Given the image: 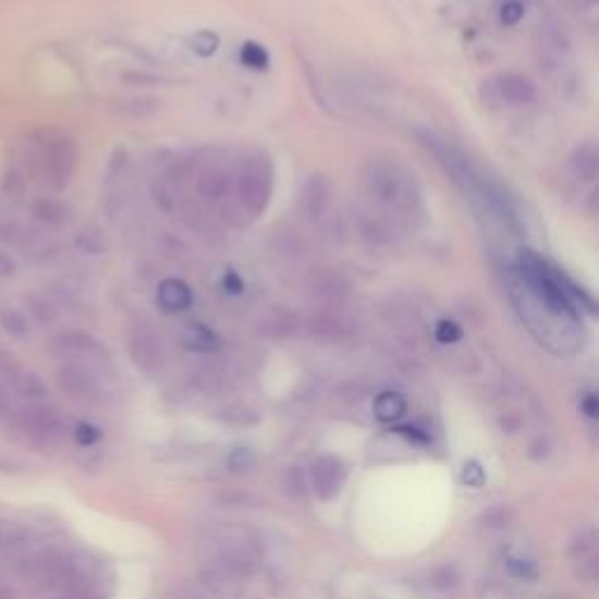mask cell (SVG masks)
I'll list each match as a JSON object with an SVG mask.
<instances>
[{
    "instance_id": "f546056e",
    "label": "cell",
    "mask_w": 599,
    "mask_h": 599,
    "mask_svg": "<svg viewBox=\"0 0 599 599\" xmlns=\"http://www.w3.org/2000/svg\"><path fill=\"white\" fill-rule=\"evenodd\" d=\"M10 415H12V403L8 396V389L0 387V421L10 419Z\"/></svg>"
},
{
    "instance_id": "ffe728a7",
    "label": "cell",
    "mask_w": 599,
    "mask_h": 599,
    "mask_svg": "<svg viewBox=\"0 0 599 599\" xmlns=\"http://www.w3.org/2000/svg\"><path fill=\"white\" fill-rule=\"evenodd\" d=\"M179 342L183 350L195 352V354H213L220 350V338L213 333L209 326H204V323H187L181 330Z\"/></svg>"
},
{
    "instance_id": "44dd1931",
    "label": "cell",
    "mask_w": 599,
    "mask_h": 599,
    "mask_svg": "<svg viewBox=\"0 0 599 599\" xmlns=\"http://www.w3.org/2000/svg\"><path fill=\"white\" fill-rule=\"evenodd\" d=\"M372 413L380 421L393 424L407 413V403H405V399L401 396V393H396V391H382L380 396H377L375 403H372Z\"/></svg>"
},
{
    "instance_id": "1f68e13d",
    "label": "cell",
    "mask_w": 599,
    "mask_h": 599,
    "mask_svg": "<svg viewBox=\"0 0 599 599\" xmlns=\"http://www.w3.org/2000/svg\"><path fill=\"white\" fill-rule=\"evenodd\" d=\"M583 413H586L590 419H595L597 417V399L595 396H588L586 401H583Z\"/></svg>"
},
{
    "instance_id": "8992f818",
    "label": "cell",
    "mask_w": 599,
    "mask_h": 599,
    "mask_svg": "<svg viewBox=\"0 0 599 599\" xmlns=\"http://www.w3.org/2000/svg\"><path fill=\"white\" fill-rule=\"evenodd\" d=\"M50 350L57 358L66 360L73 366H101L108 360V352L99 340H94L87 333H61L52 340Z\"/></svg>"
},
{
    "instance_id": "d4e9b609",
    "label": "cell",
    "mask_w": 599,
    "mask_h": 599,
    "mask_svg": "<svg viewBox=\"0 0 599 599\" xmlns=\"http://www.w3.org/2000/svg\"><path fill=\"white\" fill-rule=\"evenodd\" d=\"M191 50L197 57H211V54H216V50H218V36L213 34V30H199V34H195L191 38Z\"/></svg>"
},
{
    "instance_id": "f1b7e54d",
    "label": "cell",
    "mask_w": 599,
    "mask_h": 599,
    "mask_svg": "<svg viewBox=\"0 0 599 599\" xmlns=\"http://www.w3.org/2000/svg\"><path fill=\"white\" fill-rule=\"evenodd\" d=\"M523 17H525V5L517 3V0H509V3L501 8V24L503 26H515Z\"/></svg>"
},
{
    "instance_id": "d6a6232c",
    "label": "cell",
    "mask_w": 599,
    "mask_h": 599,
    "mask_svg": "<svg viewBox=\"0 0 599 599\" xmlns=\"http://www.w3.org/2000/svg\"><path fill=\"white\" fill-rule=\"evenodd\" d=\"M50 599H101L97 592H75V595H54Z\"/></svg>"
},
{
    "instance_id": "2e32d148",
    "label": "cell",
    "mask_w": 599,
    "mask_h": 599,
    "mask_svg": "<svg viewBox=\"0 0 599 599\" xmlns=\"http://www.w3.org/2000/svg\"><path fill=\"white\" fill-rule=\"evenodd\" d=\"M307 333L319 340H344L354 333V323L344 309H314L307 319Z\"/></svg>"
},
{
    "instance_id": "9c48e42d",
    "label": "cell",
    "mask_w": 599,
    "mask_h": 599,
    "mask_svg": "<svg viewBox=\"0 0 599 599\" xmlns=\"http://www.w3.org/2000/svg\"><path fill=\"white\" fill-rule=\"evenodd\" d=\"M57 382H59L61 391H64L69 399H73L77 403L97 405V403L106 401V391H103L101 382L97 380V375L91 372V368L66 364L59 370Z\"/></svg>"
},
{
    "instance_id": "ac0fdd59",
    "label": "cell",
    "mask_w": 599,
    "mask_h": 599,
    "mask_svg": "<svg viewBox=\"0 0 599 599\" xmlns=\"http://www.w3.org/2000/svg\"><path fill=\"white\" fill-rule=\"evenodd\" d=\"M300 326H303V321H300L295 311L286 307H270L258 319V333L270 340H286L297 333Z\"/></svg>"
},
{
    "instance_id": "603a6c76",
    "label": "cell",
    "mask_w": 599,
    "mask_h": 599,
    "mask_svg": "<svg viewBox=\"0 0 599 599\" xmlns=\"http://www.w3.org/2000/svg\"><path fill=\"white\" fill-rule=\"evenodd\" d=\"M256 464H258V456L254 450H248V448H236L228 456V466L232 473H248L256 468Z\"/></svg>"
},
{
    "instance_id": "7402d4cb",
    "label": "cell",
    "mask_w": 599,
    "mask_h": 599,
    "mask_svg": "<svg viewBox=\"0 0 599 599\" xmlns=\"http://www.w3.org/2000/svg\"><path fill=\"white\" fill-rule=\"evenodd\" d=\"M574 176L580 179V181H595L597 179V169H599V162H597V148L592 144H586L580 146L574 155H572V162H570Z\"/></svg>"
},
{
    "instance_id": "277c9868",
    "label": "cell",
    "mask_w": 599,
    "mask_h": 599,
    "mask_svg": "<svg viewBox=\"0 0 599 599\" xmlns=\"http://www.w3.org/2000/svg\"><path fill=\"white\" fill-rule=\"evenodd\" d=\"M8 429L20 443L38 452H47L54 450L64 440L66 419L59 415L57 407L36 401L12 413L8 419Z\"/></svg>"
},
{
    "instance_id": "30bf717a",
    "label": "cell",
    "mask_w": 599,
    "mask_h": 599,
    "mask_svg": "<svg viewBox=\"0 0 599 599\" xmlns=\"http://www.w3.org/2000/svg\"><path fill=\"white\" fill-rule=\"evenodd\" d=\"M570 564L578 580L595 583L599 576V539L595 527H583L570 541Z\"/></svg>"
},
{
    "instance_id": "7a4b0ae2",
    "label": "cell",
    "mask_w": 599,
    "mask_h": 599,
    "mask_svg": "<svg viewBox=\"0 0 599 599\" xmlns=\"http://www.w3.org/2000/svg\"><path fill=\"white\" fill-rule=\"evenodd\" d=\"M364 183L368 197L375 201V207L384 213L393 225L415 228L421 220L424 201L419 185L413 173H409L396 160H370L364 167Z\"/></svg>"
},
{
    "instance_id": "5bb4252c",
    "label": "cell",
    "mask_w": 599,
    "mask_h": 599,
    "mask_svg": "<svg viewBox=\"0 0 599 599\" xmlns=\"http://www.w3.org/2000/svg\"><path fill=\"white\" fill-rule=\"evenodd\" d=\"M490 87V97L497 103H506V106H529L536 101V87L525 75L517 73H501L492 77L490 83H485Z\"/></svg>"
},
{
    "instance_id": "4fadbf2b",
    "label": "cell",
    "mask_w": 599,
    "mask_h": 599,
    "mask_svg": "<svg viewBox=\"0 0 599 599\" xmlns=\"http://www.w3.org/2000/svg\"><path fill=\"white\" fill-rule=\"evenodd\" d=\"M209 566H216V570L244 580V578H248L250 574H254V570H256V555H254V550H250L244 541L225 539V541L218 543L213 562Z\"/></svg>"
},
{
    "instance_id": "52a82bcc",
    "label": "cell",
    "mask_w": 599,
    "mask_h": 599,
    "mask_svg": "<svg viewBox=\"0 0 599 599\" xmlns=\"http://www.w3.org/2000/svg\"><path fill=\"white\" fill-rule=\"evenodd\" d=\"M234 173L230 171L228 162L213 160L211 155L204 157L195 164V191L201 199L223 204L232 195Z\"/></svg>"
},
{
    "instance_id": "e0dca14e",
    "label": "cell",
    "mask_w": 599,
    "mask_h": 599,
    "mask_svg": "<svg viewBox=\"0 0 599 599\" xmlns=\"http://www.w3.org/2000/svg\"><path fill=\"white\" fill-rule=\"evenodd\" d=\"M300 201H303V211L314 223H321V220L328 218L330 209H333V185L326 176H311L303 185V195H300Z\"/></svg>"
},
{
    "instance_id": "ba28073f",
    "label": "cell",
    "mask_w": 599,
    "mask_h": 599,
    "mask_svg": "<svg viewBox=\"0 0 599 599\" xmlns=\"http://www.w3.org/2000/svg\"><path fill=\"white\" fill-rule=\"evenodd\" d=\"M352 295V283L335 270L314 272L307 281V297L319 309H342Z\"/></svg>"
},
{
    "instance_id": "4316f807",
    "label": "cell",
    "mask_w": 599,
    "mask_h": 599,
    "mask_svg": "<svg viewBox=\"0 0 599 599\" xmlns=\"http://www.w3.org/2000/svg\"><path fill=\"white\" fill-rule=\"evenodd\" d=\"M436 340L440 344H454V342H460L462 340V328L456 326L454 321H440L436 326Z\"/></svg>"
},
{
    "instance_id": "5b68a950",
    "label": "cell",
    "mask_w": 599,
    "mask_h": 599,
    "mask_svg": "<svg viewBox=\"0 0 599 599\" xmlns=\"http://www.w3.org/2000/svg\"><path fill=\"white\" fill-rule=\"evenodd\" d=\"M36 160L40 164L42 179L61 191V187L69 185L77 167V146L66 134L45 130L36 140Z\"/></svg>"
},
{
    "instance_id": "3957f363",
    "label": "cell",
    "mask_w": 599,
    "mask_h": 599,
    "mask_svg": "<svg viewBox=\"0 0 599 599\" xmlns=\"http://www.w3.org/2000/svg\"><path fill=\"white\" fill-rule=\"evenodd\" d=\"M274 191V164L270 155L250 150L234 176V204L236 216H244V223L265 213Z\"/></svg>"
},
{
    "instance_id": "8fae6325",
    "label": "cell",
    "mask_w": 599,
    "mask_h": 599,
    "mask_svg": "<svg viewBox=\"0 0 599 599\" xmlns=\"http://www.w3.org/2000/svg\"><path fill=\"white\" fill-rule=\"evenodd\" d=\"M130 356L138 370L155 377L167 368V350L162 340L152 330H136L130 338Z\"/></svg>"
},
{
    "instance_id": "d6986e66",
    "label": "cell",
    "mask_w": 599,
    "mask_h": 599,
    "mask_svg": "<svg viewBox=\"0 0 599 599\" xmlns=\"http://www.w3.org/2000/svg\"><path fill=\"white\" fill-rule=\"evenodd\" d=\"M157 305H160L164 311L179 314L191 309L193 305V289L187 286L181 279H164L157 289Z\"/></svg>"
},
{
    "instance_id": "7c38bea8",
    "label": "cell",
    "mask_w": 599,
    "mask_h": 599,
    "mask_svg": "<svg viewBox=\"0 0 599 599\" xmlns=\"http://www.w3.org/2000/svg\"><path fill=\"white\" fill-rule=\"evenodd\" d=\"M344 482H346V464L340 460V456L323 454L319 460H314L311 487L314 492L319 494V499L323 501L335 499L342 492Z\"/></svg>"
},
{
    "instance_id": "484cf974",
    "label": "cell",
    "mask_w": 599,
    "mask_h": 599,
    "mask_svg": "<svg viewBox=\"0 0 599 599\" xmlns=\"http://www.w3.org/2000/svg\"><path fill=\"white\" fill-rule=\"evenodd\" d=\"M73 436H75V443H77V445L89 448V445H94V443H99L101 431H99L97 427H91V424H87V421H81V424H77V427H75Z\"/></svg>"
},
{
    "instance_id": "83f0119b",
    "label": "cell",
    "mask_w": 599,
    "mask_h": 599,
    "mask_svg": "<svg viewBox=\"0 0 599 599\" xmlns=\"http://www.w3.org/2000/svg\"><path fill=\"white\" fill-rule=\"evenodd\" d=\"M462 480H464L466 487H473V490H478V487H482L485 480H487L485 468L478 462H466L464 473H462Z\"/></svg>"
},
{
    "instance_id": "cb8c5ba5",
    "label": "cell",
    "mask_w": 599,
    "mask_h": 599,
    "mask_svg": "<svg viewBox=\"0 0 599 599\" xmlns=\"http://www.w3.org/2000/svg\"><path fill=\"white\" fill-rule=\"evenodd\" d=\"M242 61L248 66V69H256V71H262L267 69V64H270V54H267V50L262 45L258 42H246L242 47Z\"/></svg>"
},
{
    "instance_id": "4dcf8cb0",
    "label": "cell",
    "mask_w": 599,
    "mask_h": 599,
    "mask_svg": "<svg viewBox=\"0 0 599 599\" xmlns=\"http://www.w3.org/2000/svg\"><path fill=\"white\" fill-rule=\"evenodd\" d=\"M223 283H225V289H228L230 293H242V291H244V283H242L240 279H236V274H228Z\"/></svg>"
},
{
    "instance_id": "9a60e30c",
    "label": "cell",
    "mask_w": 599,
    "mask_h": 599,
    "mask_svg": "<svg viewBox=\"0 0 599 599\" xmlns=\"http://www.w3.org/2000/svg\"><path fill=\"white\" fill-rule=\"evenodd\" d=\"M40 541L34 525L14 517H0V555H24Z\"/></svg>"
},
{
    "instance_id": "6da1fadb",
    "label": "cell",
    "mask_w": 599,
    "mask_h": 599,
    "mask_svg": "<svg viewBox=\"0 0 599 599\" xmlns=\"http://www.w3.org/2000/svg\"><path fill=\"white\" fill-rule=\"evenodd\" d=\"M17 576L26 586L42 592H97L101 583V566L83 553H75V550L42 548L28 550L22 555Z\"/></svg>"
}]
</instances>
